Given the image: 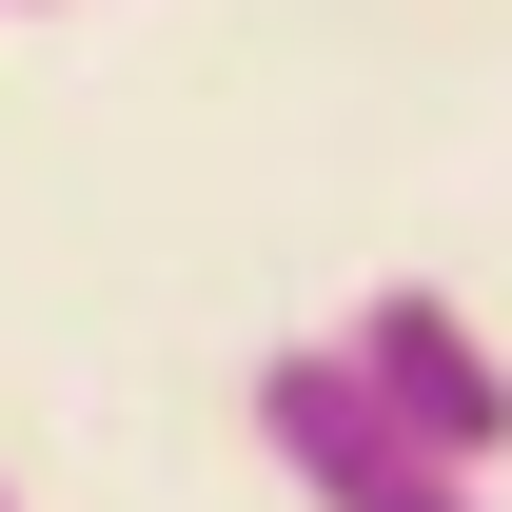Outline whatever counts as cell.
<instances>
[{
  "label": "cell",
  "mask_w": 512,
  "mask_h": 512,
  "mask_svg": "<svg viewBox=\"0 0 512 512\" xmlns=\"http://www.w3.org/2000/svg\"><path fill=\"white\" fill-rule=\"evenodd\" d=\"M335 375L375 394L394 434L434 453V473H473V493H512V335L453 296V276H375L355 316H335Z\"/></svg>",
  "instance_id": "cell-1"
},
{
  "label": "cell",
  "mask_w": 512,
  "mask_h": 512,
  "mask_svg": "<svg viewBox=\"0 0 512 512\" xmlns=\"http://www.w3.org/2000/svg\"><path fill=\"white\" fill-rule=\"evenodd\" d=\"M256 453L296 473V512H512V493H473V473H434L394 434L375 394L335 375V335H276L256 355Z\"/></svg>",
  "instance_id": "cell-2"
},
{
  "label": "cell",
  "mask_w": 512,
  "mask_h": 512,
  "mask_svg": "<svg viewBox=\"0 0 512 512\" xmlns=\"http://www.w3.org/2000/svg\"><path fill=\"white\" fill-rule=\"evenodd\" d=\"M0 20H60V0H0Z\"/></svg>",
  "instance_id": "cell-3"
},
{
  "label": "cell",
  "mask_w": 512,
  "mask_h": 512,
  "mask_svg": "<svg viewBox=\"0 0 512 512\" xmlns=\"http://www.w3.org/2000/svg\"><path fill=\"white\" fill-rule=\"evenodd\" d=\"M0 512H20V473H0Z\"/></svg>",
  "instance_id": "cell-4"
}]
</instances>
